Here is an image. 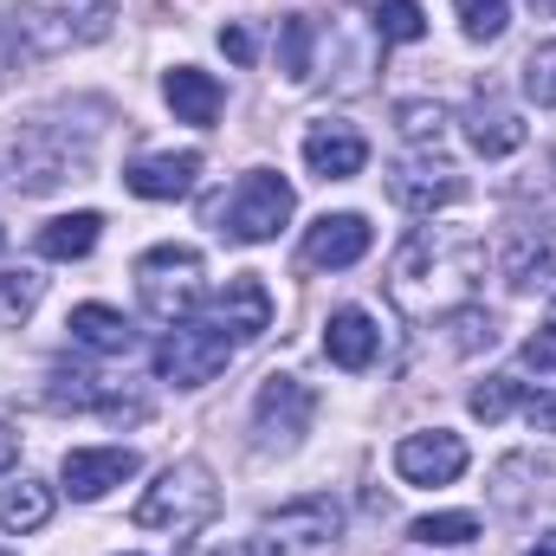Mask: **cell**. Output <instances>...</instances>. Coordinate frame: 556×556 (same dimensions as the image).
<instances>
[{"label": "cell", "mask_w": 556, "mask_h": 556, "mask_svg": "<svg viewBox=\"0 0 556 556\" xmlns=\"http://www.w3.org/2000/svg\"><path fill=\"white\" fill-rule=\"evenodd\" d=\"M137 291L149 304V317L181 324L201 304V253L194 247H149L137 260Z\"/></svg>", "instance_id": "cell-6"}, {"label": "cell", "mask_w": 556, "mask_h": 556, "mask_svg": "<svg viewBox=\"0 0 556 556\" xmlns=\"http://www.w3.org/2000/svg\"><path fill=\"white\" fill-rule=\"evenodd\" d=\"M525 98H531L538 111H556V46H538V52L525 59Z\"/></svg>", "instance_id": "cell-28"}, {"label": "cell", "mask_w": 556, "mask_h": 556, "mask_svg": "<svg viewBox=\"0 0 556 556\" xmlns=\"http://www.w3.org/2000/svg\"><path fill=\"white\" fill-rule=\"evenodd\" d=\"M59 13H65L72 39H104L111 20H117V0H59Z\"/></svg>", "instance_id": "cell-26"}, {"label": "cell", "mask_w": 556, "mask_h": 556, "mask_svg": "<svg viewBox=\"0 0 556 556\" xmlns=\"http://www.w3.org/2000/svg\"><path fill=\"white\" fill-rule=\"evenodd\" d=\"M214 324H220L233 343L266 337V330H273V291H266V278H260V273L227 278V291L214 298Z\"/></svg>", "instance_id": "cell-11"}, {"label": "cell", "mask_w": 556, "mask_h": 556, "mask_svg": "<svg viewBox=\"0 0 556 556\" xmlns=\"http://www.w3.org/2000/svg\"><path fill=\"white\" fill-rule=\"evenodd\" d=\"M518 402H525V382H518V376H492V382H479V389L466 395L472 420H485V427H492V420H505Z\"/></svg>", "instance_id": "cell-24"}, {"label": "cell", "mask_w": 556, "mask_h": 556, "mask_svg": "<svg viewBox=\"0 0 556 556\" xmlns=\"http://www.w3.org/2000/svg\"><path fill=\"white\" fill-rule=\"evenodd\" d=\"M65 330H72V343H85L98 356H130L137 350V324L124 311H111V304H78Z\"/></svg>", "instance_id": "cell-17"}, {"label": "cell", "mask_w": 556, "mask_h": 556, "mask_svg": "<svg viewBox=\"0 0 556 556\" xmlns=\"http://www.w3.org/2000/svg\"><path fill=\"white\" fill-rule=\"evenodd\" d=\"M59 472H65V492L91 505V498L117 492L124 479H137V472H142V459H137V446H72Z\"/></svg>", "instance_id": "cell-8"}, {"label": "cell", "mask_w": 556, "mask_h": 556, "mask_svg": "<svg viewBox=\"0 0 556 556\" xmlns=\"http://www.w3.org/2000/svg\"><path fill=\"white\" fill-rule=\"evenodd\" d=\"M46 518H52V485H39V479L0 485V531H39Z\"/></svg>", "instance_id": "cell-20"}, {"label": "cell", "mask_w": 556, "mask_h": 556, "mask_svg": "<svg viewBox=\"0 0 556 556\" xmlns=\"http://www.w3.org/2000/svg\"><path fill=\"white\" fill-rule=\"evenodd\" d=\"M389 194H395V207H408V214H433V207H453V201L466 194V181H459L453 162H440V155H408V162L389 168Z\"/></svg>", "instance_id": "cell-7"}, {"label": "cell", "mask_w": 556, "mask_h": 556, "mask_svg": "<svg viewBox=\"0 0 556 556\" xmlns=\"http://www.w3.org/2000/svg\"><path fill=\"white\" fill-rule=\"evenodd\" d=\"M453 7H459L466 39H498L511 26V0H453Z\"/></svg>", "instance_id": "cell-27"}, {"label": "cell", "mask_w": 556, "mask_h": 556, "mask_svg": "<svg viewBox=\"0 0 556 556\" xmlns=\"http://www.w3.org/2000/svg\"><path fill=\"white\" fill-rule=\"evenodd\" d=\"M311 46H317V20L311 13H285L278 20V65H285L291 85H311L317 78L311 72Z\"/></svg>", "instance_id": "cell-21"}, {"label": "cell", "mask_w": 556, "mask_h": 556, "mask_svg": "<svg viewBox=\"0 0 556 556\" xmlns=\"http://www.w3.org/2000/svg\"><path fill=\"white\" fill-rule=\"evenodd\" d=\"M376 350H382V330H376V317L369 311H356V304H343L330 324H324V356L337 363V369H369L376 363Z\"/></svg>", "instance_id": "cell-16"}, {"label": "cell", "mask_w": 556, "mask_h": 556, "mask_svg": "<svg viewBox=\"0 0 556 556\" xmlns=\"http://www.w3.org/2000/svg\"><path fill=\"white\" fill-rule=\"evenodd\" d=\"M525 415H531V433H556V395H531Z\"/></svg>", "instance_id": "cell-33"}, {"label": "cell", "mask_w": 556, "mask_h": 556, "mask_svg": "<svg viewBox=\"0 0 556 556\" xmlns=\"http://www.w3.org/2000/svg\"><path fill=\"white\" fill-rule=\"evenodd\" d=\"M363 162H369V142H363L356 124H311L304 130V168L311 175L350 181V175H363Z\"/></svg>", "instance_id": "cell-13"}, {"label": "cell", "mask_w": 556, "mask_h": 556, "mask_svg": "<svg viewBox=\"0 0 556 556\" xmlns=\"http://www.w3.org/2000/svg\"><path fill=\"white\" fill-rule=\"evenodd\" d=\"M194 175H201V149H168V155H142L130 162V194L142 201H175V194H188L194 188Z\"/></svg>", "instance_id": "cell-14"}, {"label": "cell", "mask_w": 556, "mask_h": 556, "mask_svg": "<svg viewBox=\"0 0 556 556\" xmlns=\"http://www.w3.org/2000/svg\"><path fill=\"white\" fill-rule=\"evenodd\" d=\"M337 544H343V505L317 492L273 511L233 556H337Z\"/></svg>", "instance_id": "cell-3"}, {"label": "cell", "mask_w": 556, "mask_h": 556, "mask_svg": "<svg viewBox=\"0 0 556 556\" xmlns=\"http://www.w3.org/2000/svg\"><path fill=\"white\" fill-rule=\"evenodd\" d=\"M0 247H7V233H0Z\"/></svg>", "instance_id": "cell-36"}, {"label": "cell", "mask_w": 556, "mask_h": 556, "mask_svg": "<svg viewBox=\"0 0 556 556\" xmlns=\"http://www.w3.org/2000/svg\"><path fill=\"white\" fill-rule=\"evenodd\" d=\"M33 304H39V278H33V273H7V278H0V317H7V324H13V317H26Z\"/></svg>", "instance_id": "cell-29"}, {"label": "cell", "mask_w": 556, "mask_h": 556, "mask_svg": "<svg viewBox=\"0 0 556 556\" xmlns=\"http://www.w3.org/2000/svg\"><path fill=\"white\" fill-rule=\"evenodd\" d=\"M98 233H104V220L85 207V214H59V220H46L39 227V253L46 260H85L91 247H98Z\"/></svg>", "instance_id": "cell-19"}, {"label": "cell", "mask_w": 556, "mask_h": 556, "mask_svg": "<svg viewBox=\"0 0 556 556\" xmlns=\"http://www.w3.org/2000/svg\"><path fill=\"white\" fill-rule=\"evenodd\" d=\"M13 459H20V440H13V433L0 427V479H7V466H13Z\"/></svg>", "instance_id": "cell-34"}, {"label": "cell", "mask_w": 556, "mask_h": 556, "mask_svg": "<svg viewBox=\"0 0 556 556\" xmlns=\"http://www.w3.org/2000/svg\"><path fill=\"white\" fill-rule=\"evenodd\" d=\"M408 538L427 544V551H433V544H440V551H459V544L479 538V518H472V511H427V518L408 525Z\"/></svg>", "instance_id": "cell-23"}, {"label": "cell", "mask_w": 556, "mask_h": 556, "mask_svg": "<svg viewBox=\"0 0 556 556\" xmlns=\"http://www.w3.org/2000/svg\"><path fill=\"white\" fill-rule=\"evenodd\" d=\"M525 556H556V531H544V538H538V551H525Z\"/></svg>", "instance_id": "cell-35"}, {"label": "cell", "mask_w": 556, "mask_h": 556, "mask_svg": "<svg viewBox=\"0 0 556 556\" xmlns=\"http://www.w3.org/2000/svg\"><path fill=\"white\" fill-rule=\"evenodd\" d=\"M395 472H402L408 485H453V479L466 472V440L446 433V427L408 433V440L395 446Z\"/></svg>", "instance_id": "cell-9"}, {"label": "cell", "mask_w": 556, "mask_h": 556, "mask_svg": "<svg viewBox=\"0 0 556 556\" xmlns=\"http://www.w3.org/2000/svg\"><path fill=\"white\" fill-rule=\"evenodd\" d=\"M311 415H317L311 382H298V376H266V382H260V402H253L260 433H273V440H298V433L311 427Z\"/></svg>", "instance_id": "cell-12"}, {"label": "cell", "mask_w": 556, "mask_h": 556, "mask_svg": "<svg viewBox=\"0 0 556 556\" xmlns=\"http://www.w3.org/2000/svg\"><path fill=\"white\" fill-rule=\"evenodd\" d=\"M220 511V485L201 459H175L149 492L137 498V531H162V538H194L207 518Z\"/></svg>", "instance_id": "cell-2"}, {"label": "cell", "mask_w": 556, "mask_h": 556, "mask_svg": "<svg viewBox=\"0 0 556 556\" xmlns=\"http://www.w3.org/2000/svg\"><path fill=\"white\" fill-rule=\"evenodd\" d=\"M544 273H556V240L551 233H518L505 247V278L511 285H538Z\"/></svg>", "instance_id": "cell-22"}, {"label": "cell", "mask_w": 556, "mask_h": 556, "mask_svg": "<svg viewBox=\"0 0 556 556\" xmlns=\"http://www.w3.org/2000/svg\"><path fill=\"white\" fill-rule=\"evenodd\" d=\"M291 207H298L291 181L273 175V168H253V175H240V188L227 194V207H220V233L240 240V247H266V240H278V227L291 220Z\"/></svg>", "instance_id": "cell-5"}, {"label": "cell", "mask_w": 556, "mask_h": 556, "mask_svg": "<svg viewBox=\"0 0 556 556\" xmlns=\"http://www.w3.org/2000/svg\"><path fill=\"white\" fill-rule=\"evenodd\" d=\"M485 278V247L466 240V233H446V227H415L389 266V291L395 304L420 317V324H440L453 311L472 304V285Z\"/></svg>", "instance_id": "cell-1"}, {"label": "cell", "mask_w": 556, "mask_h": 556, "mask_svg": "<svg viewBox=\"0 0 556 556\" xmlns=\"http://www.w3.org/2000/svg\"><path fill=\"white\" fill-rule=\"evenodd\" d=\"M220 52H227L233 65H253V52H260V46H253V33H247L240 20H227V26H220Z\"/></svg>", "instance_id": "cell-32"}, {"label": "cell", "mask_w": 556, "mask_h": 556, "mask_svg": "<svg viewBox=\"0 0 556 556\" xmlns=\"http://www.w3.org/2000/svg\"><path fill=\"white\" fill-rule=\"evenodd\" d=\"M395 117H402V137H408V142H427V137L440 142V124H446V117H440L433 104H402Z\"/></svg>", "instance_id": "cell-31"}, {"label": "cell", "mask_w": 556, "mask_h": 556, "mask_svg": "<svg viewBox=\"0 0 556 556\" xmlns=\"http://www.w3.org/2000/svg\"><path fill=\"white\" fill-rule=\"evenodd\" d=\"M233 337L214 324V317H181L162 343H155V376L162 382H175V389H201V382H214L227 363H233Z\"/></svg>", "instance_id": "cell-4"}, {"label": "cell", "mask_w": 556, "mask_h": 556, "mask_svg": "<svg viewBox=\"0 0 556 556\" xmlns=\"http://www.w3.org/2000/svg\"><path fill=\"white\" fill-rule=\"evenodd\" d=\"M369 220L363 214H324V220H311V233H304V266H317V273H343V266H356L363 253H369Z\"/></svg>", "instance_id": "cell-10"}, {"label": "cell", "mask_w": 556, "mask_h": 556, "mask_svg": "<svg viewBox=\"0 0 556 556\" xmlns=\"http://www.w3.org/2000/svg\"><path fill=\"white\" fill-rule=\"evenodd\" d=\"M162 98H168V111L181 117V124H214L220 117V104H227V91H220V78L214 72H201V65H175V72H162Z\"/></svg>", "instance_id": "cell-15"}, {"label": "cell", "mask_w": 556, "mask_h": 556, "mask_svg": "<svg viewBox=\"0 0 556 556\" xmlns=\"http://www.w3.org/2000/svg\"><path fill=\"white\" fill-rule=\"evenodd\" d=\"M518 363H525V369H538V376H556V304H551V324L518 350Z\"/></svg>", "instance_id": "cell-30"}, {"label": "cell", "mask_w": 556, "mask_h": 556, "mask_svg": "<svg viewBox=\"0 0 556 556\" xmlns=\"http://www.w3.org/2000/svg\"><path fill=\"white\" fill-rule=\"evenodd\" d=\"M376 33H382V46H408L427 33V13H420V0H382L376 7Z\"/></svg>", "instance_id": "cell-25"}, {"label": "cell", "mask_w": 556, "mask_h": 556, "mask_svg": "<svg viewBox=\"0 0 556 556\" xmlns=\"http://www.w3.org/2000/svg\"><path fill=\"white\" fill-rule=\"evenodd\" d=\"M466 142L479 149V155H511V149H525V124H518V111H505V104H472V117H466Z\"/></svg>", "instance_id": "cell-18"}, {"label": "cell", "mask_w": 556, "mask_h": 556, "mask_svg": "<svg viewBox=\"0 0 556 556\" xmlns=\"http://www.w3.org/2000/svg\"><path fill=\"white\" fill-rule=\"evenodd\" d=\"M0 556H7V551H0Z\"/></svg>", "instance_id": "cell-37"}]
</instances>
